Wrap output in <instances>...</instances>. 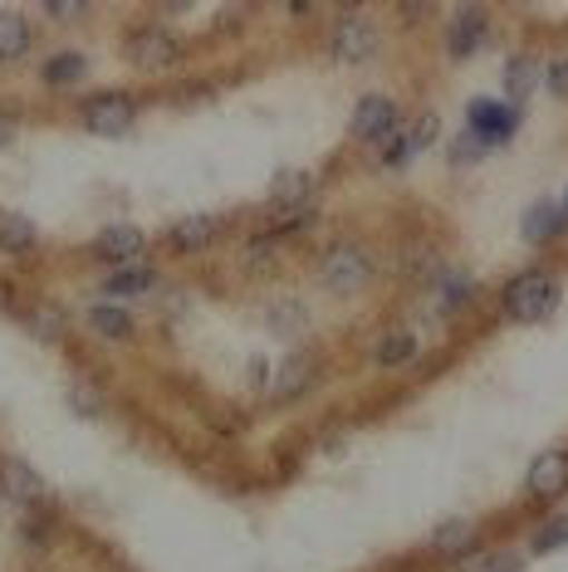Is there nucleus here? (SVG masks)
Here are the masks:
<instances>
[{"instance_id": "nucleus-13", "label": "nucleus", "mask_w": 568, "mask_h": 572, "mask_svg": "<svg viewBox=\"0 0 568 572\" xmlns=\"http://www.w3.org/2000/svg\"><path fill=\"white\" fill-rule=\"evenodd\" d=\"M221 240V220L216 216H182V220H172V230H167V245L177 255H196V250H212V245Z\"/></svg>"}, {"instance_id": "nucleus-1", "label": "nucleus", "mask_w": 568, "mask_h": 572, "mask_svg": "<svg viewBox=\"0 0 568 572\" xmlns=\"http://www.w3.org/2000/svg\"><path fill=\"white\" fill-rule=\"evenodd\" d=\"M505 318L510 323H545L559 308V279L549 269H520L510 284L500 289Z\"/></svg>"}, {"instance_id": "nucleus-2", "label": "nucleus", "mask_w": 568, "mask_h": 572, "mask_svg": "<svg viewBox=\"0 0 568 572\" xmlns=\"http://www.w3.org/2000/svg\"><path fill=\"white\" fill-rule=\"evenodd\" d=\"M314 275H319V284H324L329 294L349 298L358 289H368V279H373V255H368L358 240H333L329 250L319 255Z\"/></svg>"}, {"instance_id": "nucleus-19", "label": "nucleus", "mask_w": 568, "mask_h": 572, "mask_svg": "<svg viewBox=\"0 0 568 572\" xmlns=\"http://www.w3.org/2000/svg\"><path fill=\"white\" fill-rule=\"evenodd\" d=\"M545 83V65H539L535 55H515L510 65H505V103H515L520 108L529 93Z\"/></svg>"}, {"instance_id": "nucleus-20", "label": "nucleus", "mask_w": 568, "mask_h": 572, "mask_svg": "<svg viewBox=\"0 0 568 572\" xmlns=\"http://www.w3.org/2000/svg\"><path fill=\"white\" fill-rule=\"evenodd\" d=\"M431 289H437L441 314H461V308L476 298V279H471V269H456V265H451V269H437Z\"/></svg>"}, {"instance_id": "nucleus-26", "label": "nucleus", "mask_w": 568, "mask_h": 572, "mask_svg": "<svg viewBox=\"0 0 568 572\" xmlns=\"http://www.w3.org/2000/svg\"><path fill=\"white\" fill-rule=\"evenodd\" d=\"M529 549H535L539 558H545V553H564L568 549V514L545 519V524L535 529V539H529Z\"/></svg>"}, {"instance_id": "nucleus-15", "label": "nucleus", "mask_w": 568, "mask_h": 572, "mask_svg": "<svg viewBox=\"0 0 568 572\" xmlns=\"http://www.w3.org/2000/svg\"><path fill=\"white\" fill-rule=\"evenodd\" d=\"M157 289V269L153 265H114L104 279V298H114V304H123V298H138V294H153Z\"/></svg>"}, {"instance_id": "nucleus-6", "label": "nucleus", "mask_w": 568, "mask_h": 572, "mask_svg": "<svg viewBox=\"0 0 568 572\" xmlns=\"http://www.w3.org/2000/svg\"><path fill=\"white\" fill-rule=\"evenodd\" d=\"M378 45H382L378 24L363 20V16H343L329 30V55L339 59V65H368V59L378 55Z\"/></svg>"}, {"instance_id": "nucleus-12", "label": "nucleus", "mask_w": 568, "mask_h": 572, "mask_svg": "<svg viewBox=\"0 0 568 572\" xmlns=\"http://www.w3.org/2000/svg\"><path fill=\"white\" fill-rule=\"evenodd\" d=\"M490 40V20H486V10L471 6V10H461V16L451 20V30H447V55L451 59H471L480 55Z\"/></svg>"}, {"instance_id": "nucleus-23", "label": "nucleus", "mask_w": 568, "mask_h": 572, "mask_svg": "<svg viewBox=\"0 0 568 572\" xmlns=\"http://www.w3.org/2000/svg\"><path fill=\"white\" fill-rule=\"evenodd\" d=\"M471 549H476V519H441V524L431 529V553L461 558Z\"/></svg>"}, {"instance_id": "nucleus-11", "label": "nucleus", "mask_w": 568, "mask_h": 572, "mask_svg": "<svg viewBox=\"0 0 568 572\" xmlns=\"http://www.w3.org/2000/svg\"><path fill=\"white\" fill-rule=\"evenodd\" d=\"M94 255H104L108 265H143L147 235L138 226H104L94 240Z\"/></svg>"}, {"instance_id": "nucleus-29", "label": "nucleus", "mask_w": 568, "mask_h": 572, "mask_svg": "<svg viewBox=\"0 0 568 572\" xmlns=\"http://www.w3.org/2000/svg\"><path fill=\"white\" fill-rule=\"evenodd\" d=\"M69 412H79V416H89V421L104 416V396H98L94 382H74V387H69Z\"/></svg>"}, {"instance_id": "nucleus-10", "label": "nucleus", "mask_w": 568, "mask_h": 572, "mask_svg": "<svg viewBox=\"0 0 568 572\" xmlns=\"http://www.w3.org/2000/svg\"><path fill=\"white\" fill-rule=\"evenodd\" d=\"M0 494H6L10 504H45L49 500V484L35 475L25 460L6 455V460H0Z\"/></svg>"}, {"instance_id": "nucleus-16", "label": "nucleus", "mask_w": 568, "mask_h": 572, "mask_svg": "<svg viewBox=\"0 0 568 572\" xmlns=\"http://www.w3.org/2000/svg\"><path fill=\"white\" fill-rule=\"evenodd\" d=\"M89 328L108 343H128L138 333V323H133V308L114 304V298H98V304H89Z\"/></svg>"}, {"instance_id": "nucleus-14", "label": "nucleus", "mask_w": 568, "mask_h": 572, "mask_svg": "<svg viewBox=\"0 0 568 572\" xmlns=\"http://www.w3.org/2000/svg\"><path fill=\"white\" fill-rule=\"evenodd\" d=\"M314 372H319L314 353H290L275 377H270V396H275V402H294V396H304L314 387Z\"/></svg>"}, {"instance_id": "nucleus-33", "label": "nucleus", "mask_w": 568, "mask_h": 572, "mask_svg": "<svg viewBox=\"0 0 568 572\" xmlns=\"http://www.w3.org/2000/svg\"><path fill=\"white\" fill-rule=\"evenodd\" d=\"M20 539H25V549H45V543H49V529L35 524V519H25V524H20Z\"/></svg>"}, {"instance_id": "nucleus-24", "label": "nucleus", "mask_w": 568, "mask_h": 572, "mask_svg": "<svg viewBox=\"0 0 568 572\" xmlns=\"http://www.w3.org/2000/svg\"><path fill=\"white\" fill-rule=\"evenodd\" d=\"M378 367H407V363H417L422 357V338L417 333H407V328H392V333H382L378 338Z\"/></svg>"}, {"instance_id": "nucleus-9", "label": "nucleus", "mask_w": 568, "mask_h": 572, "mask_svg": "<svg viewBox=\"0 0 568 572\" xmlns=\"http://www.w3.org/2000/svg\"><path fill=\"white\" fill-rule=\"evenodd\" d=\"M525 494H529V500H564V494H568V451H564V445L539 451L535 460H529Z\"/></svg>"}, {"instance_id": "nucleus-31", "label": "nucleus", "mask_w": 568, "mask_h": 572, "mask_svg": "<svg viewBox=\"0 0 568 572\" xmlns=\"http://www.w3.org/2000/svg\"><path fill=\"white\" fill-rule=\"evenodd\" d=\"M545 89H549L554 98H568V55L554 59V65L545 69Z\"/></svg>"}, {"instance_id": "nucleus-32", "label": "nucleus", "mask_w": 568, "mask_h": 572, "mask_svg": "<svg viewBox=\"0 0 568 572\" xmlns=\"http://www.w3.org/2000/svg\"><path fill=\"white\" fill-rule=\"evenodd\" d=\"M476 572H525V558L520 553H496V558H486Z\"/></svg>"}, {"instance_id": "nucleus-37", "label": "nucleus", "mask_w": 568, "mask_h": 572, "mask_svg": "<svg viewBox=\"0 0 568 572\" xmlns=\"http://www.w3.org/2000/svg\"><path fill=\"white\" fill-rule=\"evenodd\" d=\"M0 504H6V494H0Z\"/></svg>"}, {"instance_id": "nucleus-34", "label": "nucleus", "mask_w": 568, "mask_h": 572, "mask_svg": "<svg viewBox=\"0 0 568 572\" xmlns=\"http://www.w3.org/2000/svg\"><path fill=\"white\" fill-rule=\"evenodd\" d=\"M45 16H49V20H79L84 6H45Z\"/></svg>"}, {"instance_id": "nucleus-27", "label": "nucleus", "mask_w": 568, "mask_h": 572, "mask_svg": "<svg viewBox=\"0 0 568 572\" xmlns=\"http://www.w3.org/2000/svg\"><path fill=\"white\" fill-rule=\"evenodd\" d=\"M437 132H441V118L437 114H422L417 122H407L402 128V147H407V157H422L431 142H437Z\"/></svg>"}, {"instance_id": "nucleus-4", "label": "nucleus", "mask_w": 568, "mask_h": 572, "mask_svg": "<svg viewBox=\"0 0 568 572\" xmlns=\"http://www.w3.org/2000/svg\"><path fill=\"white\" fill-rule=\"evenodd\" d=\"M133 118H138V103H133L128 93H118V89L94 93L89 103L79 108L84 132H94V138H123V132L133 128Z\"/></svg>"}, {"instance_id": "nucleus-18", "label": "nucleus", "mask_w": 568, "mask_h": 572, "mask_svg": "<svg viewBox=\"0 0 568 572\" xmlns=\"http://www.w3.org/2000/svg\"><path fill=\"white\" fill-rule=\"evenodd\" d=\"M35 49V24L20 10H0V65H20Z\"/></svg>"}, {"instance_id": "nucleus-5", "label": "nucleus", "mask_w": 568, "mask_h": 572, "mask_svg": "<svg viewBox=\"0 0 568 572\" xmlns=\"http://www.w3.org/2000/svg\"><path fill=\"white\" fill-rule=\"evenodd\" d=\"M128 59L138 73H167L182 65V40L172 30H157V24H147V30H133L128 34Z\"/></svg>"}, {"instance_id": "nucleus-21", "label": "nucleus", "mask_w": 568, "mask_h": 572, "mask_svg": "<svg viewBox=\"0 0 568 572\" xmlns=\"http://www.w3.org/2000/svg\"><path fill=\"white\" fill-rule=\"evenodd\" d=\"M520 235L529 245H549V240H559L564 235V206H554V201H535L520 216Z\"/></svg>"}, {"instance_id": "nucleus-35", "label": "nucleus", "mask_w": 568, "mask_h": 572, "mask_svg": "<svg viewBox=\"0 0 568 572\" xmlns=\"http://www.w3.org/2000/svg\"><path fill=\"white\" fill-rule=\"evenodd\" d=\"M10 142H16V122H10L6 114H0V152H6Z\"/></svg>"}, {"instance_id": "nucleus-17", "label": "nucleus", "mask_w": 568, "mask_h": 572, "mask_svg": "<svg viewBox=\"0 0 568 572\" xmlns=\"http://www.w3.org/2000/svg\"><path fill=\"white\" fill-rule=\"evenodd\" d=\"M84 79H89V59H84L79 49H59V55H49L40 65L45 89H79Z\"/></svg>"}, {"instance_id": "nucleus-3", "label": "nucleus", "mask_w": 568, "mask_h": 572, "mask_svg": "<svg viewBox=\"0 0 568 572\" xmlns=\"http://www.w3.org/2000/svg\"><path fill=\"white\" fill-rule=\"evenodd\" d=\"M520 122H525V108L505 103V98H471V108H466V132L486 147L510 142L520 132Z\"/></svg>"}, {"instance_id": "nucleus-25", "label": "nucleus", "mask_w": 568, "mask_h": 572, "mask_svg": "<svg viewBox=\"0 0 568 572\" xmlns=\"http://www.w3.org/2000/svg\"><path fill=\"white\" fill-rule=\"evenodd\" d=\"M25 328H30L40 343H65L69 318H65V308H55V304H30L25 308Z\"/></svg>"}, {"instance_id": "nucleus-22", "label": "nucleus", "mask_w": 568, "mask_h": 572, "mask_svg": "<svg viewBox=\"0 0 568 572\" xmlns=\"http://www.w3.org/2000/svg\"><path fill=\"white\" fill-rule=\"evenodd\" d=\"M40 245V226L25 210H0V255H30Z\"/></svg>"}, {"instance_id": "nucleus-30", "label": "nucleus", "mask_w": 568, "mask_h": 572, "mask_svg": "<svg viewBox=\"0 0 568 572\" xmlns=\"http://www.w3.org/2000/svg\"><path fill=\"white\" fill-rule=\"evenodd\" d=\"M486 152H490L486 142H480V138H471V132H461V138L451 142V167H476V161L486 157Z\"/></svg>"}, {"instance_id": "nucleus-36", "label": "nucleus", "mask_w": 568, "mask_h": 572, "mask_svg": "<svg viewBox=\"0 0 568 572\" xmlns=\"http://www.w3.org/2000/svg\"><path fill=\"white\" fill-rule=\"evenodd\" d=\"M564 210H568V196H564Z\"/></svg>"}, {"instance_id": "nucleus-28", "label": "nucleus", "mask_w": 568, "mask_h": 572, "mask_svg": "<svg viewBox=\"0 0 568 572\" xmlns=\"http://www.w3.org/2000/svg\"><path fill=\"white\" fill-rule=\"evenodd\" d=\"M270 328L280 333V338H300V333L309 328V308L304 304H275V314H270Z\"/></svg>"}, {"instance_id": "nucleus-7", "label": "nucleus", "mask_w": 568, "mask_h": 572, "mask_svg": "<svg viewBox=\"0 0 568 572\" xmlns=\"http://www.w3.org/2000/svg\"><path fill=\"white\" fill-rule=\"evenodd\" d=\"M270 201L290 226H309V206H314V177L300 167L290 171H275V181H270Z\"/></svg>"}, {"instance_id": "nucleus-8", "label": "nucleus", "mask_w": 568, "mask_h": 572, "mask_svg": "<svg viewBox=\"0 0 568 572\" xmlns=\"http://www.w3.org/2000/svg\"><path fill=\"white\" fill-rule=\"evenodd\" d=\"M398 128H402V118H398V103H392L388 93H363L358 98L353 122H349V132L358 142H382V138H392Z\"/></svg>"}]
</instances>
